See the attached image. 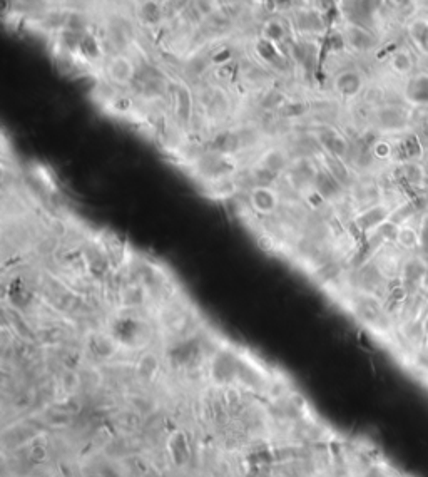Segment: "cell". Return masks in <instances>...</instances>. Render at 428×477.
Listing matches in <instances>:
<instances>
[{"label": "cell", "mask_w": 428, "mask_h": 477, "mask_svg": "<svg viewBox=\"0 0 428 477\" xmlns=\"http://www.w3.org/2000/svg\"><path fill=\"white\" fill-rule=\"evenodd\" d=\"M0 477H412L253 352L126 370L0 439Z\"/></svg>", "instance_id": "obj_1"}, {"label": "cell", "mask_w": 428, "mask_h": 477, "mask_svg": "<svg viewBox=\"0 0 428 477\" xmlns=\"http://www.w3.org/2000/svg\"><path fill=\"white\" fill-rule=\"evenodd\" d=\"M422 246H423V251L428 253V218L423 221V226H422Z\"/></svg>", "instance_id": "obj_2"}]
</instances>
